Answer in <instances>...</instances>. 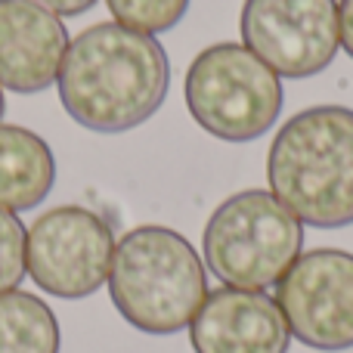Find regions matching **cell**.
I'll return each mask as SVG.
<instances>
[{
    "label": "cell",
    "instance_id": "6da1fadb",
    "mask_svg": "<svg viewBox=\"0 0 353 353\" xmlns=\"http://www.w3.org/2000/svg\"><path fill=\"white\" fill-rule=\"evenodd\" d=\"M59 103L72 121L97 134H124L161 109L171 87V62L152 34L97 22L68 41Z\"/></svg>",
    "mask_w": 353,
    "mask_h": 353
},
{
    "label": "cell",
    "instance_id": "7a4b0ae2",
    "mask_svg": "<svg viewBox=\"0 0 353 353\" xmlns=\"http://www.w3.org/2000/svg\"><path fill=\"white\" fill-rule=\"evenodd\" d=\"M273 195L307 226L353 223V109L313 105L273 137L267 155Z\"/></svg>",
    "mask_w": 353,
    "mask_h": 353
},
{
    "label": "cell",
    "instance_id": "3957f363",
    "mask_svg": "<svg viewBox=\"0 0 353 353\" xmlns=\"http://www.w3.org/2000/svg\"><path fill=\"white\" fill-rule=\"evenodd\" d=\"M115 310L146 335H176L208 298L205 261L168 226H137L115 242L109 270Z\"/></svg>",
    "mask_w": 353,
    "mask_h": 353
},
{
    "label": "cell",
    "instance_id": "277c9868",
    "mask_svg": "<svg viewBox=\"0 0 353 353\" xmlns=\"http://www.w3.org/2000/svg\"><path fill=\"white\" fill-rule=\"evenodd\" d=\"M304 248V223L267 189H242L211 214L201 232L205 263L223 285H276Z\"/></svg>",
    "mask_w": 353,
    "mask_h": 353
},
{
    "label": "cell",
    "instance_id": "5b68a950",
    "mask_svg": "<svg viewBox=\"0 0 353 353\" xmlns=\"http://www.w3.org/2000/svg\"><path fill=\"white\" fill-rule=\"evenodd\" d=\"M186 109L201 130L223 143H251L282 115L279 74L245 43H214L192 59L183 84Z\"/></svg>",
    "mask_w": 353,
    "mask_h": 353
},
{
    "label": "cell",
    "instance_id": "8992f818",
    "mask_svg": "<svg viewBox=\"0 0 353 353\" xmlns=\"http://www.w3.org/2000/svg\"><path fill=\"white\" fill-rule=\"evenodd\" d=\"M115 232L84 205H59L31 223L25 242L28 276L41 292L62 301L97 294L109 282Z\"/></svg>",
    "mask_w": 353,
    "mask_h": 353
},
{
    "label": "cell",
    "instance_id": "52a82bcc",
    "mask_svg": "<svg viewBox=\"0 0 353 353\" xmlns=\"http://www.w3.org/2000/svg\"><path fill=\"white\" fill-rule=\"evenodd\" d=\"M239 31L279 78H313L341 50L338 0H245Z\"/></svg>",
    "mask_w": 353,
    "mask_h": 353
},
{
    "label": "cell",
    "instance_id": "ba28073f",
    "mask_svg": "<svg viewBox=\"0 0 353 353\" xmlns=\"http://www.w3.org/2000/svg\"><path fill=\"white\" fill-rule=\"evenodd\" d=\"M276 304L292 338L313 350L353 347V254L313 248L276 282Z\"/></svg>",
    "mask_w": 353,
    "mask_h": 353
},
{
    "label": "cell",
    "instance_id": "9c48e42d",
    "mask_svg": "<svg viewBox=\"0 0 353 353\" xmlns=\"http://www.w3.org/2000/svg\"><path fill=\"white\" fill-rule=\"evenodd\" d=\"M195 353H288L292 332L276 298L251 288H214L189 323Z\"/></svg>",
    "mask_w": 353,
    "mask_h": 353
},
{
    "label": "cell",
    "instance_id": "30bf717a",
    "mask_svg": "<svg viewBox=\"0 0 353 353\" xmlns=\"http://www.w3.org/2000/svg\"><path fill=\"white\" fill-rule=\"evenodd\" d=\"M68 31L31 0H0V87L22 97L43 93L59 78Z\"/></svg>",
    "mask_w": 353,
    "mask_h": 353
},
{
    "label": "cell",
    "instance_id": "8fae6325",
    "mask_svg": "<svg viewBox=\"0 0 353 353\" xmlns=\"http://www.w3.org/2000/svg\"><path fill=\"white\" fill-rule=\"evenodd\" d=\"M56 183V159L47 140L19 124H0V208L31 211Z\"/></svg>",
    "mask_w": 353,
    "mask_h": 353
},
{
    "label": "cell",
    "instance_id": "7c38bea8",
    "mask_svg": "<svg viewBox=\"0 0 353 353\" xmlns=\"http://www.w3.org/2000/svg\"><path fill=\"white\" fill-rule=\"evenodd\" d=\"M62 335L56 313L37 294H0V353H59Z\"/></svg>",
    "mask_w": 353,
    "mask_h": 353
},
{
    "label": "cell",
    "instance_id": "4fadbf2b",
    "mask_svg": "<svg viewBox=\"0 0 353 353\" xmlns=\"http://www.w3.org/2000/svg\"><path fill=\"white\" fill-rule=\"evenodd\" d=\"M109 12L124 28L143 31V34H161L183 22L189 0H105Z\"/></svg>",
    "mask_w": 353,
    "mask_h": 353
},
{
    "label": "cell",
    "instance_id": "5bb4252c",
    "mask_svg": "<svg viewBox=\"0 0 353 353\" xmlns=\"http://www.w3.org/2000/svg\"><path fill=\"white\" fill-rule=\"evenodd\" d=\"M25 242H28V230L22 226V220L0 208V294L22 285V279L28 276Z\"/></svg>",
    "mask_w": 353,
    "mask_h": 353
},
{
    "label": "cell",
    "instance_id": "9a60e30c",
    "mask_svg": "<svg viewBox=\"0 0 353 353\" xmlns=\"http://www.w3.org/2000/svg\"><path fill=\"white\" fill-rule=\"evenodd\" d=\"M31 3L50 10L53 16H81V12L93 10V6H97V0H31Z\"/></svg>",
    "mask_w": 353,
    "mask_h": 353
},
{
    "label": "cell",
    "instance_id": "2e32d148",
    "mask_svg": "<svg viewBox=\"0 0 353 353\" xmlns=\"http://www.w3.org/2000/svg\"><path fill=\"white\" fill-rule=\"evenodd\" d=\"M338 28H341V47L353 59V0H338Z\"/></svg>",
    "mask_w": 353,
    "mask_h": 353
},
{
    "label": "cell",
    "instance_id": "e0dca14e",
    "mask_svg": "<svg viewBox=\"0 0 353 353\" xmlns=\"http://www.w3.org/2000/svg\"><path fill=\"white\" fill-rule=\"evenodd\" d=\"M3 112H6V99H3V87H0V118H3Z\"/></svg>",
    "mask_w": 353,
    "mask_h": 353
}]
</instances>
